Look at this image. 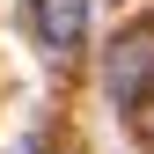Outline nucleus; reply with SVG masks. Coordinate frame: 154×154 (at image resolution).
Returning a JSON list of instances; mask_svg holds the SVG:
<instances>
[{
	"mask_svg": "<svg viewBox=\"0 0 154 154\" xmlns=\"http://www.w3.org/2000/svg\"><path fill=\"white\" fill-rule=\"evenodd\" d=\"M154 81V22H132L125 37H110V59H103V88H110V103L132 110L147 95Z\"/></svg>",
	"mask_w": 154,
	"mask_h": 154,
	"instance_id": "1",
	"label": "nucleus"
},
{
	"mask_svg": "<svg viewBox=\"0 0 154 154\" xmlns=\"http://www.w3.org/2000/svg\"><path fill=\"white\" fill-rule=\"evenodd\" d=\"M29 29L51 59H81L88 44V0H29Z\"/></svg>",
	"mask_w": 154,
	"mask_h": 154,
	"instance_id": "2",
	"label": "nucleus"
},
{
	"mask_svg": "<svg viewBox=\"0 0 154 154\" xmlns=\"http://www.w3.org/2000/svg\"><path fill=\"white\" fill-rule=\"evenodd\" d=\"M125 118H132V132H140V140L154 147V81H147V95H140V103L125 110Z\"/></svg>",
	"mask_w": 154,
	"mask_h": 154,
	"instance_id": "3",
	"label": "nucleus"
}]
</instances>
